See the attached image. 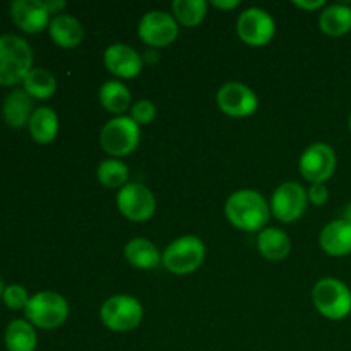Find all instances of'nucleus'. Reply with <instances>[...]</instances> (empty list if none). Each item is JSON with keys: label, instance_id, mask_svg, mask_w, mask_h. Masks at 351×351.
<instances>
[{"label": "nucleus", "instance_id": "1", "mask_svg": "<svg viewBox=\"0 0 351 351\" xmlns=\"http://www.w3.org/2000/svg\"><path fill=\"white\" fill-rule=\"evenodd\" d=\"M225 215L235 228L243 232H259L269 221L271 208L259 192L242 189L226 199Z\"/></svg>", "mask_w": 351, "mask_h": 351}, {"label": "nucleus", "instance_id": "2", "mask_svg": "<svg viewBox=\"0 0 351 351\" xmlns=\"http://www.w3.org/2000/svg\"><path fill=\"white\" fill-rule=\"evenodd\" d=\"M33 69V50L16 34L0 36V84L16 86Z\"/></svg>", "mask_w": 351, "mask_h": 351}, {"label": "nucleus", "instance_id": "3", "mask_svg": "<svg viewBox=\"0 0 351 351\" xmlns=\"http://www.w3.org/2000/svg\"><path fill=\"white\" fill-rule=\"evenodd\" d=\"M312 302L329 321H343L351 314V290L336 278H322L312 290Z\"/></svg>", "mask_w": 351, "mask_h": 351}, {"label": "nucleus", "instance_id": "4", "mask_svg": "<svg viewBox=\"0 0 351 351\" xmlns=\"http://www.w3.org/2000/svg\"><path fill=\"white\" fill-rule=\"evenodd\" d=\"M206 257V245L199 237L185 235L173 240L165 249L161 263L170 273L184 276L201 267Z\"/></svg>", "mask_w": 351, "mask_h": 351}, {"label": "nucleus", "instance_id": "5", "mask_svg": "<svg viewBox=\"0 0 351 351\" xmlns=\"http://www.w3.org/2000/svg\"><path fill=\"white\" fill-rule=\"evenodd\" d=\"M26 319L40 329H57L67 321L69 304L60 293L55 291H40L27 302Z\"/></svg>", "mask_w": 351, "mask_h": 351}, {"label": "nucleus", "instance_id": "6", "mask_svg": "<svg viewBox=\"0 0 351 351\" xmlns=\"http://www.w3.org/2000/svg\"><path fill=\"white\" fill-rule=\"evenodd\" d=\"M141 141V129L130 117H115L105 123L99 134L103 151L113 158L129 156L137 149Z\"/></svg>", "mask_w": 351, "mask_h": 351}, {"label": "nucleus", "instance_id": "7", "mask_svg": "<svg viewBox=\"0 0 351 351\" xmlns=\"http://www.w3.org/2000/svg\"><path fill=\"white\" fill-rule=\"evenodd\" d=\"M144 308L130 295H113L99 308V317L105 328L113 332H129L141 324Z\"/></svg>", "mask_w": 351, "mask_h": 351}, {"label": "nucleus", "instance_id": "8", "mask_svg": "<svg viewBox=\"0 0 351 351\" xmlns=\"http://www.w3.org/2000/svg\"><path fill=\"white\" fill-rule=\"evenodd\" d=\"M117 206L129 221L144 223L154 216L156 199L146 185L127 184L117 194Z\"/></svg>", "mask_w": 351, "mask_h": 351}, {"label": "nucleus", "instance_id": "9", "mask_svg": "<svg viewBox=\"0 0 351 351\" xmlns=\"http://www.w3.org/2000/svg\"><path fill=\"white\" fill-rule=\"evenodd\" d=\"M298 170L312 184H326L336 171V153L329 144L314 143L302 153Z\"/></svg>", "mask_w": 351, "mask_h": 351}, {"label": "nucleus", "instance_id": "10", "mask_svg": "<svg viewBox=\"0 0 351 351\" xmlns=\"http://www.w3.org/2000/svg\"><path fill=\"white\" fill-rule=\"evenodd\" d=\"M237 33L240 40L249 47H264L273 40L276 33V24L264 9L250 7L240 14L237 21Z\"/></svg>", "mask_w": 351, "mask_h": 351}, {"label": "nucleus", "instance_id": "11", "mask_svg": "<svg viewBox=\"0 0 351 351\" xmlns=\"http://www.w3.org/2000/svg\"><path fill=\"white\" fill-rule=\"evenodd\" d=\"M308 204L307 191L297 182H285L271 197V213L283 223H293L302 218Z\"/></svg>", "mask_w": 351, "mask_h": 351}, {"label": "nucleus", "instance_id": "12", "mask_svg": "<svg viewBox=\"0 0 351 351\" xmlns=\"http://www.w3.org/2000/svg\"><path fill=\"white\" fill-rule=\"evenodd\" d=\"M137 33L141 40L151 48H163L177 40L178 23L165 10H151L139 21Z\"/></svg>", "mask_w": 351, "mask_h": 351}, {"label": "nucleus", "instance_id": "13", "mask_svg": "<svg viewBox=\"0 0 351 351\" xmlns=\"http://www.w3.org/2000/svg\"><path fill=\"white\" fill-rule=\"evenodd\" d=\"M216 103H218V108L225 115L233 117V119H243V117L254 115L257 106H259V99H257L256 93L249 86L242 84V82H226V84H223L219 88L218 95H216Z\"/></svg>", "mask_w": 351, "mask_h": 351}, {"label": "nucleus", "instance_id": "14", "mask_svg": "<svg viewBox=\"0 0 351 351\" xmlns=\"http://www.w3.org/2000/svg\"><path fill=\"white\" fill-rule=\"evenodd\" d=\"M103 62L108 72L122 79H132L141 74L144 58L132 47L123 43L110 45L103 55Z\"/></svg>", "mask_w": 351, "mask_h": 351}, {"label": "nucleus", "instance_id": "15", "mask_svg": "<svg viewBox=\"0 0 351 351\" xmlns=\"http://www.w3.org/2000/svg\"><path fill=\"white\" fill-rule=\"evenodd\" d=\"M10 17L26 33H40L50 26V14L41 0H16L10 5Z\"/></svg>", "mask_w": 351, "mask_h": 351}, {"label": "nucleus", "instance_id": "16", "mask_svg": "<svg viewBox=\"0 0 351 351\" xmlns=\"http://www.w3.org/2000/svg\"><path fill=\"white\" fill-rule=\"evenodd\" d=\"M319 243H321V249L329 256H348L351 254V223L345 219L328 223L319 235Z\"/></svg>", "mask_w": 351, "mask_h": 351}, {"label": "nucleus", "instance_id": "17", "mask_svg": "<svg viewBox=\"0 0 351 351\" xmlns=\"http://www.w3.org/2000/svg\"><path fill=\"white\" fill-rule=\"evenodd\" d=\"M33 113V98L24 89H14L3 99L2 117L5 123H9L14 129H21V127L27 125Z\"/></svg>", "mask_w": 351, "mask_h": 351}, {"label": "nucleus", "instance_id": "18", "mask_svg": "<svg viewBox=\"0 0 351 351\" xmlns=\"http://www.w3.org/2000/svg\"><path fill=\"white\" fill-rule=\"evenodd\" d=\"M48 33L55 45L62 48H75L84 38L81 23L71 14H58L50 21Z\"/></svg>", "mask_w": 351, "mask_h": 351}, {"label": "nucleus", "instance_id": "19", "mask_svg": "<svg viewBox=\"0 0 351 351\" xmlns=\"http://www.w3.org/2000/svg\"><path fill=\"white\" fill-rule=\"evenodd\" d=\"M257 249L267 261L280 263L291 250L290 237L280 228H264L257 237Z\"/></svg>", "mask_w": 351, "mask_h": 351}, {"label": "nucleus", "instance_id": "20", "mask_svg": "<svg viewBox=\"0 0 351 351\" xmlns=\"http://www.w3.org/2000/svg\"><path fill=\"white\" fill-rule=\"evenodd\" d=\"M127 263L137 269H154L161 263L158 247L147 239H132L123 249Z\"/></svg>", "mask_w": 351, "mask_h": 351}, {"label": "nucleus", "instance_id": "21", "mask_svg": "<svg viewBox=\"0 0 351 351\" xmlns=\"http://www.w3.org/2000/svg\"><path fill=\"white\" fill-rule=\"evenodd\" d=\"M319 27L328 36H343L351 31V7L345 3L326 5L319 17Z\"/></svg>", "mask_w": 351, "mask_h": 351}, {"label": "nucleus", "instance_id": "22", "mask_svg": "<svg viewBox=\"0 0 351 351\" xmlns=\"http://www.w3.org/2000/svg\"><path fill=\"white\" fill-rule=\"evenodd\" d=\"M31 137L40 144H48L57 137L58 134V117L50 106H40L34 110L27 123Z\"/></svg>", "mask_w": 351, "mask_h": 351}, {"label": "nucleus", "instance_id": "23", "mask_svg": "<svg viewBox=\"0 0 351 351\" xmlns=\"http://www.w3.org/2000/svg\"><path fill=\"white\" fill-rule=\"evenodd\" d=\"M99 103L106 112L122 117L130 108V91L120 81H106L99 88Z\"/></svg>", "mask_w": 351, "mask_h": 351}, {"label": "nucleus", "instance_id": "24", "mask_svg": "<svg viewBox=\"0 0 351 351\" xmlns=\"http://www.w3.org/2000/svg\"><path fill=\"white\" fill-rule=\"evenodd\" d=\"M5 346L9 351H34L38 336L33 324L23 319H16L5 329Z\"/></svg>", "mask_w": 351, "mask_h": 351}, {"label": "nucleus", "instance_id": "25", "mask_svg": "<svg viewBox=\"0 0 351 351\" xmlns=\"http://www.w3.org/2000/svg\"><path fill=\"white\" fill-rule=\"evenodd\" d=\"M24 91L31 96V98L38 99H48L53 96L57 91V79L50 71L41 67H33L23 81Z\"/></svg>", "mask_w": 351, "mask_h": 351}, {"label": "nucleus", "instance_id": "26", "mask_svg": "<svg viewBox=\"0 0 351 351\" xmlns=\"http://www.w3.org/2000/svg\"><path fill=\"white\" fill-rule=\"evenodd\" d=\"M208 14V2L204 0H175L171 3V16L185 27H195Z\"/></svg>", "mask_w": 351, "mask_h": 351}, {"label": "nucleus", "instance_id": "27", "mask_svg": "<svg viewBox=\"0 0 351 351\" xmlns=\"http://www.w3.org/2000/svg\"><path fill=\"white\" fill-rule=\"evenodd\" d=\"M99 184L108 189H122L129 180V168L119 160H105L96 170Z\"/></svg>", "mask_w": 351, "mask_h": 351}, {"label": "nucleus", "instance_id": "28", "mask_svg": "<svg viewBox=\"0 0 351 351\" xmlns=\"http://www.w3.org/2000/svg\"><path fill=\"white\" fill-rule=\"evenodd\" d=\"M130 119L137 125H149L156 119V106L149 99H139L130 106Z\"/></svg>", "mask_w": 351, "mask_h": 351}, {"label": "nucleus", "instance_id": "29", "mask_svg": "<svg viewBox=\"0 0 351 351\" xmlns=\"http://www.w3.org/2000/svg\"><path fill=\"white\" fill-rule=\"evenodd\" d=\"M29 298L31 297L29 293H27V290L24 287H21V285H9V287H5V290H3V295H2L3 304H5L9 308H12V311L26 308Z\"/></svg>", "mask_w": 351, "mask_h": 351}, {"label": "nucleus", "instance_id": "30", "mask_svg": "<svg viewBox=\"0 0 351 351\" xmlns=\"http://www.w3.org/2000/svg\"><path fill=\"white\" fill-rule=\"evenodd\" d=\"M308 202L314 206H324L329 199V191L326 184H312L311 189L307 191Z\"/></svg>", "mask_w": 351, "mask_h": 351}, {"label": "nucleus", "instance_id": "31", "mask_svg": "<svg viewBox=\"0 0 351 351\" xmlns=\"http://www.w3.org/2000/svg\"><path fill=\"white\" fill-rule=\"evenodd\" d=\"M295 5L298 9H304V10H317V9H324L326 2L324 0H295Z\"/></svg>", "mask_w": 351, "mask_h": 351}, {"label": "nucleus", "instance_id": "32", "mask_svg": "<svg viewBox=\"0 0 351 351\" xmlns=\"http://www.w3.org/2000/svg\"><path fill=\"white\" fill-rule=\"evenodd\" d=\"M41 2H43L48 14H57V16L58 12H62V10L65 9V5H67V3L62 2V0H41Z\"/></svg>", "mask_w": 351, "mask_h": 351}, {"label": "nucleus", "instance_id": "33", "mask_svg": "<svg viewBox=\"0 0 351 351\" xmlns=\"http://www.w3.org/2000/svg\"><path fill=\"white\" fill-rule=\"evenodd\" d=\"M211 5L219 10H232V9H237V7L240 5V2L239 0H213Z\"/></svg>", "mask_w": 351, "mask_h": 351}, {"label": "nucleus", "instance_id": "34", "mask_svg": "<svg viewBox=\"0 0 351 351\" xmlns=\"http://www.w3.org/2000/svg\"><path fill=\"white\" fill-rule=\"evenodd\" d=\"M158 51L154 50H147L146 53H144V62H147V64H154V62L158 60Z\"/></svg>", "mask_w": 351, "mask_h": 351}, {"label": "nucleus", "instance_id": "35", "mask_svg": "<svg viewBox=\"0 0 351 351\" xmlns=\"http://www.w3.org/2000/svg\"><path fill=\"white\" fill-rule=\"evenodd\" d=\"M341 219H345V221L351 223V202H348V204L345 206V209H343V218Z\"/></svg>", "mask_w": 351, "mask_h": 351}, {"label": "nucleus", "instance_id": "36", "mask_svg": "<svg viewBox=\"0 0 351 351\" xmlns=\"http://www.w3.org/2000/svg\"><path fill=\"white\" fill-rule=\"evenodd\" d=\"M3 290H5V287H3V281L0 280V298H2V295H3Z\"/></svg>", "mask_w": 351, "mask_h": 351}, {"label": "nucleus", "instance_id": "37", "mask_svg": "<svg viewBox=\"0 0 351 351\" xmlns=\"http://www.w3.org/2000/svg\"><path fill=\"white\" fill-rule=\"evenodd\" d=\"M348 129H350V134H351V113H350V119H348Z\"/></svg>", "mask_w": 351, "mask_h": 351}]
</instances>
